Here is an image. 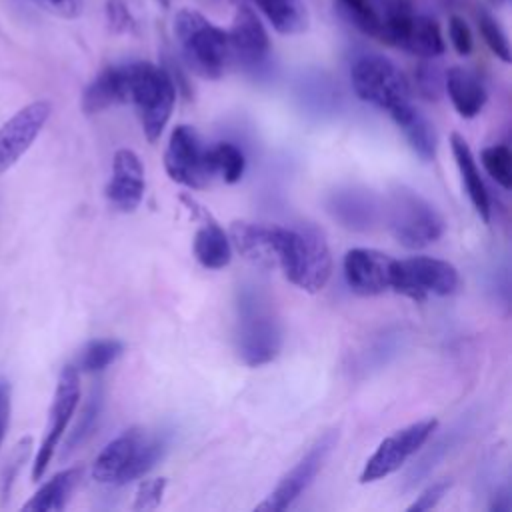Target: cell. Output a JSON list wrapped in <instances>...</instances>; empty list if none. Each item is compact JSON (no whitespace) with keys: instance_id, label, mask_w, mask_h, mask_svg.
Instances as JSON below:
<instances>
[{"instance_id":"cell-19","label":"cell","mask_w":512,"mask_h":512,"mask_svg":"<svg viewBox=\"0 0 512 512\" xmlns=\"http://www.w3.org/2000/svg\"><path fill=\"white\" fill-rule=\"evenodd\" d=\"M128 102V72L126 64L104 68L84 90L82 110L98 114L110 106Z\"/></svg>"},{"instance_id":"cell-9","label":"cell","mask_w":512,"mask_h":512,"mask_svg":"<svg viewBox=\"0 0 512 512\" xmlns=\"http://www.w3.org/2000/svg\"><path fill=\"white\" fill-rule=\"evenodd\" d=\"M458 284V270L446 260L432 256L394 260L392 290L416 302H422L428 296H448Z\"/></svg>"},{"instance_id":"cell-23","label":"cell","mask_w":512,"mask_h":512,"mask_svg":"<svg viewBox=\"0 0 512 512\" xmlns=\"http://www.w3.org/2000/svg\"><path fill=\"white\" fill-rule=\"evenodd\" d=\"M80 478H82L80 466L60 470L58 474H54L48 482H44L34 492V496L22 506V510H26V512H58V510H62L68 504L72 492L76 490Z\"/></svg>"},{"instance_id":"cell-25","label":"cell","mask_w":512,"mask_h":512,"mask_svg":"<svg viewBox=\"0 0 512 512\" xmlns=\"http://www.w3.org/2000/svg\"><path fill=\"white\" fill-rule=\"evenodd\" d=\"M280 34H300L308 28V10L302 0H250Z\"/></svg>"},{"instance_id":"cell-22","label":"cell","mask_w":512,"mask_h":512,"mask_svg":"<svg viewBox=\"0 0 512 512\" xmlns=\"http://www.w3.org/2000/svg\"><path fill=\"white\" fill-rule=\"evenodd\" d=\"M444 90L462 118L478 116L486 104V90L478 76L460 66H454L444 74Z\"/></svg>"},{"instance_id":"cell-39","label":"cell","mask_w":512,"mask_h":512,"mask_svg":"<svg viewBox=\"0 0 512 512\" xmlns=\"http://www.w3.org/2000/svg\"><path fill=\"white\" fill-rule=\"evenodd\" d=\"M492 2H496V4H500V2H502V0H492Z\"/></svg>"},{"instance_id":"cell-10","label":"cell","mask_w":512,"mask_h":512,"mask_svg":"<svg viewBox=\"0 0 512 512\" xmlns=\"http://www.w3.org/2000/svg\"><path fill=\"white\" fill-rule=\"evenodd\" d=\"M78 400H80V376H78V368L76 366H64L60 376H58V384H56V392H54V400H52V406H50V414H48V424H46V432H44V438L40 442V448L36 452V458H34V464H32V480L38 482L58 444H60V438L78 406Z\"/></svg>"},{"instance_id":"cell-4","label":"cell","mask_w":512,"mask_h":512,"mask_svg":"<svg viewBox=\"0 0 512 512\" xmlns=\"http://www.w3.org/2000/svg\"><path fill=\"white\" fill-rule=\"evenodd\" d=\"M166 442L130 428L104 446L92 464V478L100 484L122 486L144 476L162 456Z\"/></svg>"},{"instance_id":"cell-6","label":"cell","mask_w":512,"mask_h":512,"mask_svg":"<svg viewBox=\"0 0 512 512\" xmlns=\"http://www.w3.org/2000/svg\"><path fill=\"white\" fill-rule=\"evenodd\" d=\"M390 234L410 250L424 248L444 234V220L438 210L418 192L396 186L386 204Z\"/></svg>"},{"instance_id":"cell-27","label":"cell","mask_w":512,"mask_h":512,"mask_svg":"<svg viewBox=\"0 0 512 512\" xmlns=\"http://www.w3.org/2000/svg\"><path fill=\"white\" fill-rule=\"evenodd\" d=\"M100 410H102V388L100 386H94L90 398L86 400L84 408H82V414L76 422V426L72 428L70 436L66 438L64 442V456H68L72 450H76L86 438L88 434L94 430L96 426V420L100 416Z\"/></svg>"},{"instance_id":"cell-35","label":"cell","mask_w":512,"mask_h":512,"mask_svg":"<svg viewBox=\"0 0 512 512\" xmlns=\"http://www.w3.org/2000/svg\"><path fill=\"white\" fill-rule=\"evenodd\" d=\"M448 488H450V482H448V480L432 482L430 486H426V488L416 496V500L408 506V512H424V510L434 508V506L444 498V494L448 492Z\"/></svg>"},{"instance_id":"cell-12","label":"cell","mask_w":512,"mask_h":512,"mask_svg":"<svg viewBox=\"0 0 512 512\" xmlns=\"http://www.w3.org/2000/svg\"><path fill=\"white\" fill-rule=\"evenodd\" d=\"M336 440H338L336 430H330V432L322 434L310 446V450L290 468V472L278 482V486L270 492V496L262 504H258L256 508L258 510L280 512V510H286L288 506H292V502L296 498H300V494L312 484V480L316 478V474L324 466L328 454L332 452Z\"/></svg>"},{"instance_id":"cell-30","label":"cell","mask_w":512,"mask_h":512,"mask_svg":"<svg viewBox=\"0 0 512 512\" xmlns=\"http://www.w3.org/2000/svg\"><path fill=\"white\" fill-rule=\"evenodd\" d=\"M478 30H480L486 46L492 50V54L508 64L510 62L508 36L504 34L502 26L498 24V20L488 10L478 12Z\"/></svg>"},{"instance_id":"cell-2","label":"cell","mask_w":512,"mask_h":512,"mask_svg":"<svg viewBox=\"0 0 512 512\" xmlns=\"http://www.w3.org/2000/svg\"><path fill=\"white\" fill-rule=\"evenodd\" d=\"M174 34L182 58L192 72L208 80H216L224 74L230 60L228 34L224 28L192 8H182L174 16Z\"/></svg>"},{"instance_id":"cell-13","label":"cell","mask_w":512,"mask_h":512,"mask_svg":"<svg viewBox=\"0 0 512 512\" xmlns=\"http://www.w3.org/2000/svg\"><path fill=\"white\" fill-rule=\"evenodd\" d=\"M50 112V102L36 100L20 108L0 126V176L28 152L46 120L50 118Z\"/></svg>"},{"instance_id":"cell-20","label":"cell","mask_w":512,"mask_h":512,"mask_svg":"<svg viewBox=\"0 0 512 512\" xmlns=\"http://www.w3.org/2000/svg\"><path fill=\"white\" fill-rule=\"evenodd\" d=\"M450 148H452L456 166H458V170H460L462 184H464V188H466V194H468V198H470L474 210L478 212V216H480L484 222H488V220H490V198H488L484 180H482V176H480L478 164H476V160H474V154H472L468 142H466L464 136H460L458 132H452V134H450Z\"/></svg>"},{"instance_id":"cell-15","label":"cell","mask_w":512,"mask_h":512,"mask_svg":"<svg viewBox=\"0 0 512 512\" xmlns=\"http://www.w3.org/2000/svg\"><path fill=\"white\" fill-rule=\"evenodd\" d=\"M226 34L230 56H234L240 64L256 68L266 60L270 52L268 32L260 18L256 16V12L246 2L236 4L232 26Z\"/></svg>"},{"instance_id":"cell-8","label":"cell","mask_w":512,"mask_h":512,"mask_svg":"<svg viewBox=\"0 0 512 512\" xmlns=\"http://www.w3.org/2000/svg\"><path fill=\"white\" fill-rule=\"evenodd\" d=\"M164 168L168 176L188 188L202 190L216 176L212 148L206 146L200 134L186 124H178L164 152Z\"/></svg>"},{"instance_id":"cell-16","label":"cell","mask_w":512,"mask_h":512,"mask_svg":"<svg viewBox=\"0 0 512 512\" xmlns=\"http://www.w3.org/2000/svg\"><path fill=\"white\" fill-rule=\"evenodd\" d=\"M144 196V166L136 152L120 148L112 158V178L106 198L120 212H134Z\"/></svg>"},{"instance_id":"cell-7","label":"cell","mask_w":512,"mask_h":512,"mask_svg":"<svg viewBox=\"0 0 512 512\" xmlns=\"http://www.w3.org/2000/svg\"><path fill=\"white\" fill-rule=\"evenodd\" d=\"M350 82L362 102L386 110L388 114L412 102L406 76L392 60L380 54H364L356 58L350 68Z\"/></svg>"},{"instance_id":"cell-37","label":"cell","mask_w":512,"mask_h":512,"mask_svg":"<svg viewBox=\"0 0 512 512\" xmlns=\"http://www.w3.org/2000/svg\"><path fill=\"white\" fill-rule=\"evenodd\" d=\"M106 16H108V24L114 32H126L132 28V16H130L124 0H108Z\"/></svg>"},{"instance_id":"cell-38","label":"cell","mask_w":512,"mask_h":512,"mask_svg":"<svg viewBox=\"0 0 512 512\" xmlns=\"http://www.w3.org/2000/svg\"><path fill=\"white\" fill-rule=\"evenodd\" d=\"M10 412H12V386L8 378L0 376V448L10 424Z\"/></svg>"},{"instance_id":"cell-24","label":"cell","mask_w":512,"mask_h":512,"mask_svg":"<svg viewBox=\"0 0 512 512\" xmlns=\"http://www.w3.org/2000/svg\"><path fill=\"white\" fill-rule=\"evenodd\" d=\"M398 48L426 60L440 56L444 52V40L438 22L424 14H412Z\"/></svg>"},{"instance_id":"cell-1","label":"cell","mask_w":512,"mask_h":512,"mask_svg":"<svg viewBox=\"0 0 512 512\" xmlns=\"http://www.w3.org/2000/svg\"><path fill=\"white\" fill-rule=\"evenodd\" d=\"M276 268L300 290L320 292L332 274V256L324 236L310 226H278Z\"/></svg>"},{"instance_id":"cell-11","label":"cell","mask_w":512,"mask_h":512,"mask_svg":"<svg viewBox=\"0 0 512 512\" xmlns=\"http://www.w3.org/2000/svg\"><path fill=\"white\" fill-rule=\"evenodd\" d=\"M436 424L438 422L434 418L418 420V422L386 436L378 444L374 454L366 460L364 470L360 474V482H364V484L376 482V480H382V478L394 474L396 470H400L404 466V462L426 444V440L436 430Z\"/></svg>"},{"instance_id":"cell-26","label":"cell","mask_w":512,"mask_h":512,"mask_svg":"<svg viewBox=\"0 0 512 512\" xmlns=\"http://www.w3.org/2000/svg\"><path fill=\"white\" fill-rule=\"evenodd\" d=\"M122 350L124 346L120 340H114V338L92 340L82 348L76 368H80L82 372H100L106 366H110L122 354Z\"/></svg>"},{"instance_id":"cell-21","label":"cell","mask_w":512,"mask_h":512,"mask_svg":"<svg viewBox=\"0 0 512 512\" xmlns=\"http://www.w3.org/2000/svg\"><path fill=\"white\" fill-rule=\"evenodd\" d=\"M394 124L404 132L410 148L422 158V160H434L436 148H438V134L434 124L412 104H404L398 110L390 114Z\"/></svg>"},{"instance_id":"cell-34","label":"cell","mask_w":512,"mask_h":512,"mask_svg":"<svg viewBox=\"0 0 512 512\" xmlns=\"http://www.w3.org/2000/svg\"><path fill=\"white\" fill-rule=\"evenodd\" d=\"M448 36H450V42H452V48L460 54V56H468L472 52V46H474V40H472V32L466 24V20L458 14L450 16L448 20Z\"/></svg>"},{"instance_id":"cell-28","label":"cell","mask_w":512,"mask_h":512,"mask_svg":"<svg viewBox=\"0 0 512 512\" xmlns=\"http://www.w3.org/2000/svg\"><path fill=\"white\" fill-rule=\"evenodd\" d=\"M212 160H214L216 174L224 182L234 184L242 178L244 168H246V160H244V154L240 152V148H236L234 144L220 142V144L212 146Z\"/></svg>"},{"instance_id":"cell-31","label":"cell","mask_w":512,"mask_h":512,"mask_svg":"<svg viewBox=\"0 0 512 512\" xmlns=\"http://www.w3.org/2000/svg\"><path fill=\"white\" fill-rule=\"evenodd\" d=\"M32 450V438H24L16 444V448L12 450V454L8 456L6 460V466L2 468V476H0V496L2 500L6 502V498H10V492H12V486H14V480L24 464V460L28 458Z\"/></svg>"},{"instance_id":"cell-3","label":"cell","mask_w":512,"mask_h":512,"mask_svg":"<svg viewBox=\"0 0 512 512\" xmlns=\"http://www.w3.org/2000/svg\"><path fill=\"white\" fill-rule=\"evenodd\" d=\"M128 72V102L134 104L142 132L150 142H156L164 132L176 102V84L168 70L152 62H130Z\"/></svg>"},{"instance_id":"cell-14","label":"cell","mask_w":512,"mask_h":512,"mask_svg":"<svg viewBox=\"0 0 512 512\" xmlns=\"http://www.w3.org/2000/svg\"><path fill=\"white\" fill-rule=\"evenodd\" d=\"M394 258L374 248H352L344 256V278L352 292L376 296L392 290Z\"/></svg>"},{"instance_id":"cell-29","label":"cell","mask_w":512,"mask_h":512,"mask_svg":"<svg viewBox=\"0 0 512 512\" xmlns=\"http://www.w3.org/2000/svg\"><path fill=\"white\" fill-rule=\"evenodd\" d=\"M486 172L504 188H512V152L506 144H494L480 152Z\"/></svg>"},{"instance_id":"cell-18","label":"cell","mask_w":512,"mask_h":512,"mask_svg":"<svg viewBox=\"0 0 512 512\" xmlns=\"http://www.w3.org/2000/svg\"><path fill=\"white\" fill-rule=\"evenodd\" d=\"M276 232L278 224H260V222H232L230 226V244L246 260L264 266L276 268Z\"/></svg>"},{"instance_id":"cell-5","label":"cell","mask_w":512,"mask_h":512,"mask_svg":"<svg viewBox=\"0 0 512 512\" xmlns=\"http://www.w3.org/2000/svg\"><path fill=\"white\" fill-rule=\"evenodd\" d=\"M236 346L246 366L272 362L282 348V330L274 308L254 288H244L238 298Z\"/></svg>"},{"instance_id":"cell-32","label":"cell","mask_w":512,"mask_h":512,"mask_svg":"<svg viewBox=\"0 0 512 512\" xmlns=\"http://www.w3.org/2000/svg\"><path fill=\"white\" fill-rule=\"evenodd\" d=\"M414 80H416V90L422 98L426 100H438L442 90H444V76L440 74V70L432 64H420L418 70L414 72Z\"/></svg>"},{"instance_id":"cell-17","label":"cell","mask_w":512,"mask_h":512,"mask_svg":"<svg viewBox=\"0 0 512 512\" xmlns=\"http://www.w3.org/2000/svg\"><path fill=\"white\" fill-rule=\"evenodd\" d=\"M180 200L188 206V210L200 220V226L194 234V256L196 260L210 270H220L230 264L232 244L222 226L190 196L182 194Z\"/></svg>"},{"instance_id":"cell-33","label":"cell","mask_w":512,"mask_h":512,"mask_svg":"<svg viewBox=\"0 0 512 512\" xmlns=\"http://www.w3.org/2000/svg\"><path fill=\"white\" fill-rule=\"evenodd\" d=\"M166 478H150V480H142L138 484L136 490V498H134V510L146 512V510H156L162 502L164 490H166Z\"/></svg>"},{"instance_id":"cell-36","label":"cell","mask_w":512,"mask_h":512,"mask_svg":"<svg viewBox=\"0 0 512 512\" xmlns=\"http://www.w3.org/2000/svg\"><path fill=\"white\" fill-rule=\"evenodd\" d=\"M32 2L38 4L40 8H44L46 12L66 18V20L78 18L84 8V0H32Z\"/></svg>"}]
</instances>
